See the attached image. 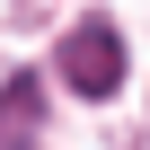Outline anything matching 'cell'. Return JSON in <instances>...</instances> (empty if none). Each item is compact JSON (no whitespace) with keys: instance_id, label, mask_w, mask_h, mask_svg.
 Here are the masks:
<instances>
[{"instance_id":"7a4b0ae2","label":"cell","mask_w":150,"mask_h":150,"mask_svg":"<svg viewBox=\"0 0 150 150\" xmlns=\"http://www.w3.org/2000/svg\"><path fill=\"white\" fill-rule=\"evenodd\" d=\"M27 115H35V80H9V97H0V132H27Z\"/></svg>"},{"instance_id":"6da1fadb","label":"cell","mask_w":150,"mask_h":150,"mask_svg":"<svg viewBox=\"0 0 150 150\" xmlns=\"http://www.w3.org/2000/svg\"><path fill=\"white\" fill-rule=\"evenodd\" d=\"M62 88H80V97H115L124 88V35L106 18H80L62 35Z\"/></svg>"}]
</instances>
